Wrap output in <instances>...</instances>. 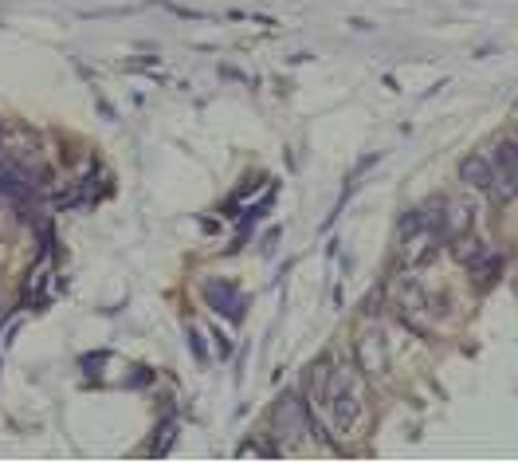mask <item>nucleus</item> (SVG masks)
<instances>
[{
  "instance_id": "5",
  "label": "nucleus",
  "mask_w": 518,
  "mask_h": 464,
  "mask_svg": "<svg viewBox=\"0 0 518 464\" xmlns=\"http://www.w3.org/2000/svg\"><path fill=\"white\" fill-rule=\"evenodd\" d=\"M440 224H444V236H447V240H455V236L472 232L475 209H472L467 201H444V205H440Z\"/></svg>"
},
{
  "instance_id": "6",
  "label": "nucleus",
  "mask_w": 518,
  "mask_h": 464,
  "mask_svg": "<svg viewBox=\"0 0 518 464\" xmlns=\"http://www.w3.org/2000/svg\"><path fill=\"white\" fill-rule=\"evenodd\" d=\"M460 181L475 185V190H487V185L495 181V157L487 154H467L460 162Z\"/></svg>"
},
{
  "instance_id": "4",
  "label": "nucleus",
  "mask_w": 518,
  "mask_h": 464,
  "mask_svg": "<svg viewBox=\"0 0 518 464\" xmlns=\"http://www.w3.org/2000/svg\"><path fill=\"white\" fill-rule=\"evenodd\" d=\"M388 367V347H385V334L370 327L357 339V370L362 374H381Z\"/></svg>"
},
{
  "instance_id": "1",
  "label": "nucleus",
  "mask_w": 518,
  "mask_h": 464,
  "mask_svg": "<svg viewBox=\"0 0 518 464\" xmlns=\"http://www.w3.org/2000/svg\"><path fill=\"white\" fill-rule=\"evenodd\" d=\"M306 401L330 437H350L365 418V393L354 367L338 359H318L306 370Z\"/></svg>"
},
{
  "instance_id": "3",
  "label": "nucleus",
  "mask_w": 518,
  "mask_h": 464,
  "mask_svg": "<svg viewBox=\"0 0 518 464\" xmlns=\"http://www.w3.org/2000/svg\"><path fill=\"white\" fill-rule=\"evenodd\" d=\"M436 295H428L421 283L413 280V275H401V280L393 283V311L401 315L405 327L413 331H432V315H436Z\"/></svg>"
},
{
  "instance_id": "8",
  "label": "nucleus",
  "mask_w": 518,
  "mask_h": 464,
  "mask_svg": "<svg viewBox=\"0 0 518 464\" xmlns=\"http://www.w3.org/2000/svg\"><path fill=\"white\" fill-rule=\"evenodd\" d=\"M0 193H8V197H24V193H28L24 173L13 170L8 162H0Z\"/></svg>"
},
{
  "instance_id": "10",
  "label": "nucleus",
  "mask_w": 518,
  "mask_h": 464,
  "mask_svg": "<svg viewBox=\"0 0 518 464\" xmlns=\"http://www.w3.org/2000/svg\"><path fill=\"white\" fill-rule=\"evenodd\" d=\"M495 165H499L503 173H518V142L514 138H506V142L495 146Z\"/></svg>"
},
{
  "instance_id": "9",
  "label": "nucleus",
  "mask_w": 518,
  "mask_h": 464,
  "mask_svg": "<svg viewBox=\"0 0 518 464\" xmlns=\"http://www.w3.org/2000/svg\"><path fill=\"white\" fill-rule=\"evenodd\" d=\"M472 268H475V275H480V283H495V280H499V272H503V256H491V249H487Z\"/></svg>"
},
{
  "instance_id": "7",
  "label": "nucleus",
  "mask_w": 518,
  "mask_h": 464,
  "mask_svg": "<svg viewBox=\"0 0 518 464\" xmlns=\"http://www.w3.org/2000/svg\"><path fill=\"white\" fill-rule=\"evenodd\" d=\"M452 252H455V260H460V264H467V268H472V264L475 260H480V256L487 252V244L483 240H475V236H455V244H452Z\"/></svg>"
},
{
  "instance_id": "2",
  "label": "nucleus",
  "mask_w": 518,
  "mask_h": 464,
  "mask_svg": "<svg viewBox=\"0 0 518 464\" xmlns=\"http://www.w3.org/2000/svg\"><path fill=\"white\" fill-rule=\"evenodd\" d=\"M440 205L444 201H432V205H421V209L405 213L401 221V260L408 268H416V264H428L440 249L444 236V224H440Z\"/></svg>"
},
{
  "instance_id": "11",
  "label": "nucleus",
  "mask_w": 518,
  "mask_h": 464,
  "mask_svg": "<svg viewBox=\"0 0 518 464\" xmlns=\"http://www.w3.org/2000/svg\"><path fill=\"white\" fill-rule=\"evenodd\" d=\"M514 142H518V138H514Z\"/></svg>"
}]
</instances>
